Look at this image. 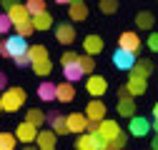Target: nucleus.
<instances>
[{
	"instance_id": "58836bf2",
	"label": "nucleus",
	"mask_w": 158,
	"mask_h": 150,
	"mask_svg": "<svg viewBox=\"0 0 158 150\" xmlns=\"http://www.w3.org/2000/svg\"><path fill=\"white\" fill-rule=\"evenodd\" d=\"M148 48H151L153 53H158V33H151V38H148Z\"/></svg>"
},
{
	"instance_id": "c85d7f7f",
	"label": "nucleus",
	"mask_w": 158,
	"mask_h": 150,
	"mask_svg": "<svg viewBox=\"0 0 158 150\" xmlns=\"http://www.w3.org/2000/svg\"><path fill=\"white\" fill-rule=\"evenodd\" d=\"M18 138L15 133H0V150H15Z\"/></svg>"
},
{
	"instance_id": "6ab92c4d",
	"label": "nucleus",
	"mask_w": 158,
	"mask_h": 150,
	"mask_svg": "<svg viewBox=\"0 0 158 150\" xmlns=\"http://www.w3.org/2000/svg\"><path fill=\"white\" fill-rule=\"evenodd\" d=\"M83 50H85L88 55L103 53V40H101V35H88L85 40H83Z\"/></svg>"
},
{
	"instance_id": "2eb2a0df",
	"label": "nucleus",
	"mask_w": 158,
	"mask_h": 150,
	"mask_svg": "<svg viewBox=\"0 0 158 150\" xmlns=\"http://www.w3.org/2000/svg\"><path fill=\"white\" fill-rule=\"evenodd\" d=\"M98 133H101L106 140H115L118 135H121V125H118L115 120H101V130H98Z\"/></svg>"
},
{
	"instance_id": "49530a36",
	"label": "nucleus",
	"mask_w": 158,
	"mask_h": 150,
	"mask_svg": "<svg viewBox=\"0 0 158 150\" xmlns=\"http://www.w3.org/2000/svg\"><path fill=\"white\" fill-rule=\"evenodd\" d=\"M45 150H55V148H45Z\"/></svg>"
},
{
	"instance_id": "a211bd4d",
	"label": "nucleus",
	"mask_w": 158,
	"mask_h": 150,
	"mask_svg": "<svg viewBox=\"0 0 158 150\" xmlns=\"http://www.w3.org/2000/svg\"><path fill=\"white\" fill-rule=\"evenodd\" d=\"M68 15H70L73 23H83L85 18H88V5L75 0V3H70V8H68Z\"/></svg>"
},
{
	"instance_id": "4468645a",
	"label": "nucleus",
	"mask_w": 158,
	"mask_h": 150,
	"mask_svg": "<svg viewBox=\"0 0 158 150\" xmlns=\"http://www.w3.org/2000/svg\"><path fill=\"white\" fill-rule=\"evenodd\" d=\"M106 103L103 100H90L88 103V108H85V115H88V120H103L106 118Z\"/></svg>"
},
{
	"instance_id": "09e8293b",
	"label": "nucleus",
	"mask_w": 158,
	"mask_h": 150,
	"mask_svg": "<svg viewBox=\"0 0 158 150\" xmlns=\"http://www.w3.org/2000/svg\"><path fill=\"white\" fill-rule=\"evenodd\" d=\"M0 110H3V103H0Z\"/></svg>"
},
{
	"instance_id": "2f4dec72",
	"label": "nucleus",
	"mask_w": 158,
	"mask_h": 150,
	"mask_svg": "<svg viewBox=\"0 0 158 150\" xmlns=\"http://www.w3.org/2000/svg\"><path fill=\"white\" fill-rule=\"evenodd\" d=\"M128 143V138L121 133L115 140H106V145H103V150H123V145Z\"/></svg>"
},
{
	"instance_id": "6e6552de",
	"label": "nucleus",
	"mask_w": 158,
	"mask_h": 150,
	"mask_svg": "<svg viewBox=\"0 0 158 150\" xmlns=\"http://www.w3.org/2000/svg\"><path fill=\"white\" fill-rule=\"evenodd\" d=\"M118 48L123 50H131V53H138L141 50V38H138L135 33H121V38H118Z\"/></svg>"
},
{
	"instance_id": "3c124183",
	"label": "nucleus",
	"mask_w": 158,
	"mask_h": 150,
	"mask_svg": "<svg viewBox=\"0 0 158 150\" xmlns=\"http://www.w3.org/2000/svg\"><path fill=\"white\" fill-rule=\"evenodd\" d=\"M151 150H153V148H151Z\"/></svg>"
},
{
	"instance_id": "393cba45",
	"label": "nucleus",
	"mask_w": 158,
	"mask_h": 150,
	"mask_svg": "<svg viewBox=\"0 0 158 150\" xmlns=\"http://www.w3.org/2000/svg\"><path fill=\"white\" fill-rule=\"evenodd\" d=\"M30 68H33V73L38 75V78H48V75L53 73V63H50V60H38V63H33Z\"/></svg>"
},
{
	"instance_id": "79ce46f5",
	"label": "nucleus",
	"mask_w": 158,
	"mask_h": 150,
	"mask_svg": "<svg viewBox=\"0 0 158 150\" xmlns=\"http://www.w3.org/2000/svg\"><path fill=\"white\" fill-rule=\"evenodd\" d=\"M153 120H158V103L153 105Z\"/></svg>"
},
{
	"instance_id": "0eeeda50",
	"label": "nucleus",
	"mask_w": 158,
	"mask_h": 150,
	"mask_svg": "<svg viewBox=\"0 0 158 150\" xmlns=\"http://www.w3.org/2000/svg\"><path fill=\"white\" fill-rule=\"evenodd\" d=\"M65 120H68V133H75V135L85 133L88 115H83V112H70V115H65Z\"/></svg>"
},
{
	"instance_id": "37998d69",
	"label": "nucleus",
	"mask_w": 158,
	"mask_h": 150,
	"mask_svg": "<svg viewBox=\"0 0 158 150\" xmlns=\"http://www.w3.org/2000/svg\"><path fill=\"white\" fill-rule=\"evenodd\" d=\"M55 3H58V5H65V3L70 5V3H73V0H55Z\"/></svg>"
},
{
	"instance_id": "b1692460",
	"label": "nucleus",
	"mask_w": 158,
	"mask_h": 150,
	"mask_svg": "<svg viewBox=\"0 0 158 150\" xmlns=\"http://www.w3.org/2000/svg\"><path fill=\"white\" fill-rule=\"evenodd\" d=\"M133 75H141V78H148V75L153 73V63L151 60H135V65H133V70H131Z\"/></svg>"
},
{
	"instance_id": "1a4fd4ad",
	"label": "nucleus",
	"mask_w": 158,
	"mask_h": 150,
	"mask_svg": "<svg viewBox=\"0 0 158 150\" xmlns=\"http://www.w3.org/2000/svg\"><path fill=\"white\" fill-rule=\"evenodd\" d=\"M148 130H151V120H146L143 115H133V118H131V135L146 138Z\"/></svg>"
},
{
	"instance_id": "9b49d317",
	"label": "nucleus",
	"mask_w": 158,
	"mask_h": 150,
	"mask_svg": "<svg viewBox=\"0 0 158 150\" xmlns=\"http://www.w3.org/2000/svg\"><path fill=\"white\" fill-rule=\"evenodd\" d=\"M8 15H10V20H13V28L15 25H20V23H28V20H33V15L28 13V8L25 5H20V3H18V5H13L10 10H5Z\"/></svg>"
},
{
	"instance_id": "4c0bfd02",
	"label": "nucleus",
	"mask_w": 158,
	"mask_h": 150,
	"mask_svg": "<svg viewBox=\"0 0 158 150\" xmlns=\"http://www.w3.org/2000/svg\"><path fill=\"white\" fill-rule=\"evenodd\" d=\"M98 130H101V120H88L85 133H98Z\"/></svg>"
},
{
	"instance_id": "cd10ccee",
	"label": "nucleus",
	"mask_w": 158,
	"mask_h": 150,
	"mask_svg": "<svg viewBox=\"0 0 158 150\" xmlns=\"http://www.w3.org/2000/svg\"><path fill=\"white\" fill-rule=\"evenodd\" d=\"M25 120L33 123V125L38 128V125H43V123H45V112H43L40 108H30V110H28V115H25Z\"/></svg>"
},
{
	"instance_id": "f3484780",
	"label": "nucleus",
	"mask_w": 158,
	"mask_h": 150,
	"mask_svg": "<svg viewBox=\"0 0 158 150\" xmlns=\"http://www.w3.org/2000/svg\"><path fill=\"white\" fill-rule=\"evenodd\" d=\"M55 90H58V85L45 80V83L38 85V98H40L43 103H55Z\"/></svg>"
},
{
	"instance_id": "c9c22d12",
	"label": "nucleus",
	"mask_w": 158,
	"mask_h": 150,
	"mask_svg": "<svg viewBox=\"0 0 158 150\" xmlns=\"http://www.w3.org/2000/svg\"><path fill=\"white\" fill-rule=\"evenodd\" d=\"M13 63H15V68H30L33 65V60H30V55L25 53V55H18V58H13Z\"/></svg>"
},
{
	"instance_id": "ddd939ff",
	"label": "nucleus",
	"mask_w": 158,
	"mask_h": 150,
	"mask_svg": "<svg viewBox=\"0 0 158 150\" xmlns=\"http://www.w3.org/2000/svg\"><path fill=\"white\" fill-rule=\"evenodd\" d=\"M126 88H128V93H131V95L135 98V95H143V93H146L148 83H146V78H141V75H133V73H131V78H128Z\"/></svg>"
},
{
	"instance_id": "39448f33",
	"label": "nucleus",
	"mask_w": 158,
	"mask_h": 150,
	"mask_svg": "<svg viewBox=\"0 0 158 150\" xmlns=\"http://www.w3.org/2000/svg\"><path fill=\"white\" fill-rule=\"evenodd\" d=\"M85 90L90 93L93 98H101L103 93L108 90V80L103 78V75H88V80H85Z\"/></svg>"
},
{
	"instance_id": "423d86ee",
	"label": "nucleus",
	"mask_w": 158,
	"mask_h": 150,
	"mask_svg": "<svg viewBox=\"0 0 158 150\" xmlns=\"http://www.w3.org/2000/svg\"><path fill=\"white\" fill-rule=\"evenodd\" d=\"M15 138L20 140V143H35V138H38V128H35L33 123L23 120L20 125L15 128Z\"/></svg>"
},
{
	"instance_id": "f257e3e1",
	"label": "nucleus",
	"mask_w": 158,
	"mask_h": 150,
	"mask_svg": "<svg viewBox=\"0 0 158 150\" xmlns=\"http://www.w3.org/2000/svg\"><path fill=\"white\" fill-rule=\"evenodd\" d=\"M25 90L23 88H5L3 95H0V103H3V110L5 112H18L23 105H25Z\"/></svg>"
},
{
	"instance_id": "412c9836",
	"label": "nucleus",
	"mask_w": 158,
	"mask_h": 150,
	"mask_svg": "<svg viewBox=\"0 0 158 150\" xmlns=\"http://www.w3.org/2000/svg\"><path fill=\"white\" fill-rule=\"evenodd\" d=\"M50 125H53L55 135H65L68 133V120H65V115H60V112H50Z\"/></svg>"
},
{
	"instance_id": "7c9ffc66",
	"label": "nucleus",
	"mask_w": 158,
	"mask_h": 150,
	"mask_svg": "<svg viewBox=\"0 0 158 150\" xmlns=\"http://www.w3.org/2000/svg\"><path fill=\"white\" fill-rule=\"evenodd\" d=\"M25 8L30 15H40L45 13V0H25Z\"/></svg>"
},
{
	"instance_id": "72a5a7b5",
	"label": "nucleus",
	"mask_w": 158,
	"mask_h": 150,
	"mask_svg": "<svg viewBox=\"0 0 158 150\" xmlns=\"http://www.w3.org/2000/svg\"><path fill=\"white\" fill-rule=\"evenodd\" d=\"M15 30H18V35H23V38H30V35L35 33V25H33V20H28V23H20V25H15Z\"/></svg>"
},
{
	"instance_id": "5701e85b",
	"label": "nucleus",
	"mask_w": 158,
	"mask_h": 150,
	"mask_svg": "<svg viewBox=\"0 0 158 150\" xmlns=\"http://www.w3.org/2000/svg\"><path fill=\"white\" fill-rule=\"evenodd\" d=\"M33 25H35V30H50L53 28V15L48 10L40 13V15H33Z\"/></svg>"
},
{
	"instance_id": "e433bc0d",
	"label": "nucleus",
	"mask_w": 158,
	"mask_h": 150,
	"mask_svg": "<svg viewBox=\"0 0 158 150\" xmlns=\"http://www.w3.org/2000/svg\"><path fill=\"white\" fill-rule=\"evenodd\" d=\"M78 58H81V55H78V53L68 50V53H63V58H60V63H63V65H68V63H75Z\"/></svg>"
},
{
	"instance_id": "de8ad7c7",
	"label": "nucleus",
	"mask_w": 158,
	"mask_h": 150,
	"mask_svg": "<svg viewBox=\"0 0 158 150\" xmlns=\"http://www.w3.org/2000/svg\"><path fill=\"white\" fill-rule=\"evenodd\" d=\"M73 3H75V0H73ZM78 3H83V0H78Z\"/></svg>"
},
{
	"instance_id": "8fccbe9b",
	"label": "nucleus",
	"mask_w": 158,
	"mask_h": 150,
	"mask_svg": "<svg viewBox=\"0 0 158 150\" xmlns=\"http://www.w3.org/2000/svg\"><path fill=\"white\" fill-rule=\"evenodd\" d=\"M25 150H33V148H25Z\"/></svg>"
},
{
	"instance_id": "9d476101",
	"label": "nucleus",
	"mask_w": 158,
	"mask_h": 150,
	"mask_svg": "<svg viewBox=\"0 0 158 150\" xmlns=\"http://www.w3.org/2000/svg\"><path fill=\"white\" fill-rule=\"evenodd\" d=\"M55 40L58 43H63V45H70L73 40H75V28H73V23H60L55 28Z\"/></svg>"
},
{
	"instance_id": "f03ea898",
	"label": "nucleus",
	"mask_w": 158,
	"mask_h": 150,
	"mask_svg": "<svg viewBox=\"0 0 158 150\" xmlns=\"http://www.w3.org/2000/svg\"><path fill=\"white\" fill-rule=\"evenodd\" d=\"M106 138L101 133H81L75 140V150H103Z\"/></svg>"
},
{
	"instance_id": "7ed1b4c3",
	"label": "nucleus",
	"mask_w": 158,
	"mask_h": 150,
	"mask_svg": "<svg viewBox=\"0 0 158 150\" xmlns=\"http://www.w3.org/2000/svg\"><path fill=\"white\" fill-rule=\"evenodd\" d=\"M3 43H5V48H8V58H10V60L18 58V55H25L28 48H30L28 38H23V35H10V38H5Z\"/></svg>"
},
{
	"instance_id": "20e7f679",
	"label": "nucleus",
	"mask_w": 158,
	"mask_h": 150,
	"mask_svg": "<svg viewBox=\"0 0 158 150\" xmlns=\"http://www.w3.org/2000/svg\"><path fill=\"white\" fill-rule=\"evenodd\" d=\"M135 53H131V50H123V48H118L115 53H113V65L118 68V70H133V65H135Z\"/></svg>"
},
{
	"instance_id": "f8f14e48",
	"label": "nucleus",
	"mask_w": 158,
	"mask_h": 150,
	"mask_svg": "<svg viewBox=\"0 0 158 150\" xmlns=\"http://www.w3.org/2000/svg\"><path fill=\"white\" fill-rule=\"evenodd\" d=\"M63 78L68 80V83H78V80H83L85 78V73H83V68H81V63H68V65H63Z\"/></svg>"
},
{
	"instance_id": "473e14b6",
	"label": "nucleus",
	"mask_w": 158,
	"mask_h": 150,
	"mask_svg": "<svg viewBox=\"0 0 158 150\" xmlns=\"http://www.w3.org/2000/svg\"><path fill=\"white\" fill-rule=\"evenodd\" d=\"M98 8L103 15H113L118 10V0H98Z\"/></svg>"
},
{
	"instance_id": "c756f323",
	"label": "nucleus",
	"mask_w": 158,
	"mask_h": 150,
	"mask_svg": "<svg viewBox=\"0 0 158 150\" xmlns=\"http://www.w3.org/2000/svg\"><path fill=\"white\" fill-rule=\"evenodd\" d=\"M78 63H81V68H83V73L85 75H93V70H95V60H93V55H81V58H78Z\"/></svg>"
},
{
	"instance_id": "c03bdc74",
	"label": "nucleus",
	"mask_w": 158,
	"mask_h": 150,
	"mask_svg": "<svg viewBox=\"0 0 158 150\" xmlns=\"http://www.w3.org/2000/svg\"><path fill=\"white\" fill-rule=\"evenodd\" d=\"M151 128L156 130V135H158V120H153V123H151Z\"/></svg>"
},
{
	"instance_id": "ea45409f",
	"label": "nucleus",
	"mask_w": 158,
	"mask_h": 150,
	"mask_svg": "<svg viewBox=\"0 0 158 150\" xmlns=\"http://www.w3.org/2000/svg\"><path fill=\"white\" fill-rule=\"evenodd\" d=\"M0 3H3V8H5V10H10L13 5H18V0H0Z\"/></svg>"
},
{
	"instance_id": "a18cd8bd",
	"label": "nucleus",
	"mask_w": 158,
	"mask_h": 150,
	"mask_svg": "<svg viewBox=\"0 0 158 150\" xmlns=\"http://www.w3.org/2000/svg\"><path fill=\"white\" fill-rule=\"evenodd\" d=\"M151 143H153V150H158V135H156V138H153Z\"/></svg>"
},
{
	"instance_id": "bb28decb",
	"label": "nucleus",
	"mask_w": 158,
	"mask_h": 150,
	"mask_svg": "<svg viewBox=\"0 0 158 150\" xmlns=\"http://www.w3.org/2000/svg\"><path fill=\"white\" fill-rule=\"evenodd\" d=\"M28 55H30L33 63H38V60H48V48H45V45H30V48H28Z\"/></svg>"
},
{
	"instance_id": "dca6fc26",
	"label": "nucleus",
	"mask_w": 158,
	"mask_h": 150,
	"mask_svg": "<svg viewBox=\"0 0 158 150\" xmlns=\"http://www.w3.org/2000/svg\"><path fill=\"white\" fill-rule=\"evenodd\" d=\"M55 100H60V103H73L75 100V88H73V83H60L58 85V90H55Z\"/></svg>"
},
{
	"instance_id": "aec40b11",
	"label": "nucleus",
	"mask_w": 158,
	"mask_h": 150,
	"mask_svg": "<svg viewBox=\"0 0 158 150\" xmlns=\"http://www.w3.org/2000/svg\"><path fill=\"white\" fill-rule=\"evenodd\" d=\"M133 95H126V98H118V112L121 118H133L135 115V100H131Z\"/></svg>"
},
{
	"instance_id": "a878e982",
	"label": "nucleus",
	"mask_w": 158,
	"mask_h": 150,
	"mask_svg": "<svg viewBox=\"0 0 158 150\" xmlns=\"http://www.w3.org/2000/svg\"><path fill=\"white\" fill-rule=\"evenodd\" d=\"M153 23H156V20H153V13H148V10H143V13L135 15V25L141 28V30H151Z\"/></svg>"
},
{
	"instance_id": "a19ab883",
	"label": "nucleus",
	"mask_w": 158,
	"mask_h": 150,
	"mask_svg": "<svg viewBox=\"0 0 158 150\" xmlns=\"http://www.w3.org/2000/svg\"><path fill=\"white\" fill-rule=\"evenodd\" d=\"M8 88V78H5V73H0V90H5Z\"/></svg>"
},
{
	"instance_id": "4be33fe9",
	"label": "nucleus",
	"mask_w": 158,
	"mask_h": 150,
	"mask_svg": "<svg viewBox=\"0 0 158 150\" xmlns=\"http://www.w3.org/2000/svg\"><path fill=\"white\" fill-rule=\"evenodd\" d=\"M35 143L40 145V150H45V148H55L58 135L53 133V130H40V133H38V138H35Z\"/></svg>"
},
{
	"instance_id": "f704fd0d",
	"label": "nucleus",
	"mask_w": 158,
	"mask_h": 150,
	"mask_svg": "<svg viewBox=\"0 0 158 150\" xmlns=\"http://www.w3.org/2000/svg\"><path fill=\"white\" fill-rule=\"evenodd\" d=\"M10 28H13V20H10V15H8V13H0V35H5Z\"/></svg>"
}]
</instances>
